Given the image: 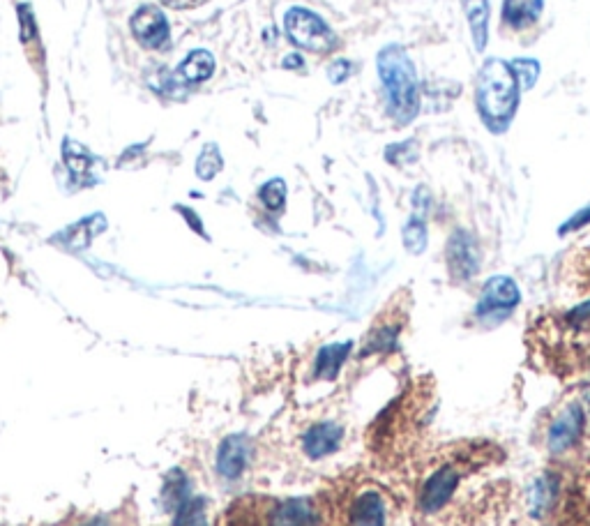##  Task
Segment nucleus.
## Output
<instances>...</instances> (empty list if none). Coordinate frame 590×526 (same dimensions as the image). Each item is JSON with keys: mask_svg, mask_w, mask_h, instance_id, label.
<instances>
[{"mask_svg": "<svg viewBox=\"0 0 590 526\" xmlns=\"http://www.w3.org/2000/svg\"><path fill=\"white\" fill-rule=\"evenodd\" d=\"M521 88L510 60L487 58L475 79V109L491 134H505L517 116Z\"/></svg>", "mask_w": 590, "mask_h": 526, "instance_id": "1", "label": "nucleus"}, {"mask_svg": "<svg viewBox=\"0 0 590 526\" xmlns=\"http://www.w3.org/2000/svg\"><path fill=\"white\" fill-rule=\"evenodd\" d=\"M376 72L381 79L388 114L399 127L413 123L422 107L418 67L402 44H385L376 54Z\"/></svg>", "mask_w": 590, "mask_h": 526, "instance_id": "2", "label": "nucleus"}, {"mask_svg": "<svg viewBox=\"0 0 590 526\" xmlns=\"http://www.w3.org/2000/svg\"><path fill=\"white\" fill-rule=\"evenodd\" d=\"M284 35L293 47L309 54H328L339 44L335 30L328 26L321 14H316L307 7L295 5L284 14Z\"/></svg>", "mask_w": 590, "mask_h": 526, "instance_id": "3", "label": "nucleus"}, {"mask_svg": "<svg viewBox=\"0 0 590 526\" xmlns=\"http://www.w3.org/2000/svg\"><path fill=\"white\" fill-rule=\"evenodd\" d=\"M519 303L521 291L517 282L508 275H494L491 280L484 282L478 305H475V317L487 323V326H498L517 310Z\"/></svg>", "mask_w": 590, "mask_h": 526, "instance_id": "4", "label": "nucleus"}, {"mask_svg": "<svg viewBox=\"0 0 590 526\" xmlns=\"http://www.w3.org/2000/svg\"><path fill=\"white\" fill-rule=\"evenodd\" d=\"M448 270L455 282H468L480 273V247L478 240L466 229H457L448 240Z\"/></svg>", "mask_w": 590, "mask_h": 526, "instance_id": "5", "label": "nucleus"}, {"mask_svg": "<svg viewBox=\"0 0 590 526\" xmlns=\"http://www.w3.org/2000/svg\"><path fill=\"white\" fill-rule=\"evenodd\" d=\"M132 33L143 47L148 49H162L169 42V19L164 17V12L155 5H141L139 10L132 14Z\"/></svg>", "mask_w": 590, "mask_h": 526, "instance_id": "6", "label": "nucleus"}, {"mask_svg": "<svg viewBox=\"0 0 590 526\" xmlns=\"http://www.w3.org/2000/svg\"><path fill=\"white\" fill-rule=\"evenodd\" d=\"M249 457H252V443L245 434H231L222 441L217 450V471L219 476L236 480L245 473Z\"/></svg>", "mask_w": 590, "mask_h": 526, "instance_id": "7", "label": "nucleus"}, {"mask_svg": "<svg viewBox=\"0 0 590 526\" xmlns=\"http://www.w3.org/2000/svg\"><path fill=\"white\" fill-rule=\"evenodd\" d=\"M581 430H584V409L579 404H570L549 427L547 446L551 453H565L567 448H572Z\"/></svg>", "mask_w": 590, "mask_h": 526, "instance_id": "8", "label": "nucleus"}, {"mask_svg": "<svg viewBox=\"0 0 590 526\" xmlns=\"http://www.w3.org/2000/svg\"><path fill=\"white\" fill-rule=\"evenodd\" d=\"M459 471L455 467H443L431 476L420 492V508L425 513H436L445 503L452 499V492L457 490Z\"/></svg>", "mask_w": 590, "mask_h": 526, "instance_id": "9", "label": "nucleus"}, {"mask_svg": "<svg viewBox=\"0 0 590 526\" xmlns=\"http://www.w3.org/2000/svg\"><path fill=\"white\" fill-rule=\"evenodd\" d=\"M342 439L344 430L337 423H319L309 427L305 439H302V448L312 460H321V457L337 453V448L342 446Z\"/></svg>", "mask_w": 590, "mask_h": 526, "instance_id": "10", "label": "nucleus"}, {"mask_svg": "<svg viewBox=\"0 0 590 526\" xmlns=\"http://www.w3.org/2000/svg\"><path fill=\"white\" fill-rule=\"evenodd\" d=\"M544 0H503V24L512 30H528L542 19Z\"/></svg>", "mask_w": 590, "mask_h": 526, "instance_id": "11", "label": "nucleus"}, {"mask_svg": "<svg viewBox=\"0 0 590 526\" xmlns=\"http://www.w3.org/2000/svg\"><path fill=\"white\" fill-rule=\"evenodd\" d=\"M266 526H316V513L302 499L284 501L270 510Z\"/></svg>", "mask_w": 590, "mask_h": 526, "instance_id": "12", "label": "nucleus"}, {"mask_svg": "<svg viewBox=\"0 0 590 526\" xmlns=\"http://www.w3.org/2000/svg\"><path fill=\"white\" fill-rule=\"evenodd\" d=\"M461 5H464L473 47L478 54H482L489 44V0H461Z\"/></svg>", "mask_w": 590, "mask_h": 526, "instance_id": "13", "label": "nucleus"}, {"mask_svg": "<svg viewBox=\"0 0 590 526\" xmlns=\"http://www.w3.org/2000/svg\"><path fill=\"white\" fill-rule=\"evenodd\" d=\"M353 349V342H335V344H325V347L316 353L314 360V377L323 379V381H332L337 379L339 370L349 358V353Z\"/></svg>", "mask_w": 590, "mask_h": 526, "instance_id": "14", "label": "nucleus"}, {"mask_svg": "<svg viewBox=\"0 0 590 526\" xmlns=\"http://www.w3.org/2000/svg\"><path fill=\"white\" fill-rule=\"evenodd\" d=\"M353 526H385V503L378 492L360 494L351 508Z\"/></svg>", "mask_w": 590, "mask_h": 526, "instance_id": "15", "label": "nucleus"}, {"mask_svg": "<svg viewBox=\"0 0 590 526\" xmlns=\"http://www.w3.org/2000/svg\"><path fill=\"white\" fill-rule=\"evenodd\" d=\"M215 74V58L206 49H196L178 65V77L187 84H203Z\"/></svg>", "mask_w": 590, "mask_h": 526, "instance_id": "16", "label": "nucleus"}, {"mask_svg": "<svg viewBox=\"0 0 590 526\" xmlns=\"http://www.w3.org/2000/svg\"><path fill=\"white\" fill-rule=\"evenodd\" d=\"M402 238H404V247L408 254H422L427 250V243H429V236H427V222L425 217L420 215H411L408 217V222L404 224L402 229Z\"/></svg>", "mask_w": 590, "mask_h": 526, "instance_id": "17", "label": "nucleus"}, {"mask_svg": "<svg viewBox=\"0 0 590 526\" xmlns=\"http://www.w3.org/2000/svg\"><path fill=\"white\" fill-rule=\"evenodd\" d=\"M187 476L183 471H171L164 485V506L166 510H178L189 499Z\"/></svg>", "mask_w": 590, "mask_h": 526, "instance_id": "18", "label": "nucleus"}, {"mask_svg": "<svg viewBox=\"0 0 590 526\" xmlns=\"http://www.w3.org/2000/svg\"><path fill=\"white\" fill-rule=\"evenodd\" d=\"M510 67L514 72V77H517V81H519L521 93H528V90H533V86L537 84V79H540V72H542L540 60H535L531 56L514 58V60H510Z\"/></svg>", "mask_w": 590, "mask_h": 526, "instance_id": "19", "label": "nucleus"}, {"mask_svg": "<svg viewBox=\"0 0 590 526\" xmlns=\"http://www.w3.org/2000/svg\"><path fill=\"white\" fill-rule=\"evenodd\" d=\"M173 526H208L206 501L199 497H189L183 506L176 510Z\"/></svg>", "mask_w": 590, "mask_h": 526, "instance_id": "20", "label": "nucleus"}, {"mask_svg": "<svg viewBox=\"0 0 590 526\" xmlns=\"http://www.w3.org/2000/svg\"><path fill=\"white\" fill-rule=\"evenodd\" d=\"M286 192L289 190H286L284 178H270L261 185L259 199H261V204L270 210V213H282L284 206H286Z\"/></svg>", "mask_w": 590, "mask_h": 526, "instance_id": "21", "label": "nucleus"}, {"mask_svg": "<svg viewBox=\"0 0 590 526\" xmlns=\"http://www.w3.org/2000/svg\"><path fill=\"white\" fill-rule=\"evenodd\" d=\"M224 167V157L219 153L217 144H206L196 160V176L201 180H213Z\"/></svg>", "mask_w": 590, "mask_h": 526, "instance_id": "22", "label": "nucleus"}, {"mask_svg": "<svg viewBox=\"0 0 590 526\" xmlns=\"http://www.w3.org/2000/svg\"><path fill=\"white\" fill-rule=\"evenodd\" d=\"M63 157H65L67 167H70L74 174H86V171L93 167V155H90L86 148L72 139H65Z\"/></svg>", "mask_w": 590, "mask_h": 526, "instance_id": "23", "label": "nucleus"}, {"mask_svg": "<svg viewBox=\"0 0 590 526\" xmlns=\"http://www.w3.org/2000/svg\"><path fill=\"white\" fill-rule=\"evenodd\" d=\"M397 337H399V328L395 326H381L376 328L367 340V349L365 353H376V351H392L397 347Z\"/></svg>", "mask_w": 590, "mask_h": 526, "instance_id": "24", "label": "nucleus"}, {"mask_svg": "<svg viewBox=\"0 0 590 526\" xmlns=\"http://www.w3.org/2000/svg\"><path fill=\"white\" fill-rule=\"evenodd\" d=\"M415 141H404V144H390L388 150H385V160L390 164H406V162H413L415 157H418V150H415Z\"/></svg>", "mask_w": 590, "mask_h": 526, "instance_id": "25", "label": "nucleus"}, {"mask_svg": "<svg viewBox=\"0 0 590 526\" xmlns=\"http://www.w3.org/2000/svg\"><path fill=\"white\" fill-rule=\"evenodd\" d=\"M17 14H19L21 42L28 44L30 40H35V37H37V21H35L33 7H30L28 3H21V5L17 7Z\"/></svg>", "mask_w": 590, "mask_h": 526, "instance_id": "26", "label": "nucleus"}, {"mask_svg": "<svg viewBox=\"0 0 590 526\" xmlns=\"http://www.w3.org/2000/svg\"><path fill=\"white\" fill-rule=\"evenodd\" d=\"M351 74H353V63L349 58H335L328 65V79H330V84H335V86L346 84V81L351 79Z\"/></svg>", "mask_w": 590, "mask_h": 526, "instance_id": "27", "label": "nucleus"}, {"mask_svg": "<svg viewBox=\"0 0 590 526\" xmlns=\"http://www.w3.org/2000/svg\"><path fill=\"white\" fill-rule=\"evenodd\" d=\"M554 494H556V480L551 476H544L535 487V508L537 510L549 508V503H551V499H554Z\"/></svg>", "mask_w": 590, "mask_h": 526, "instance_id": "28", "label": "nucleus"}, {"mask_svg": "<svg viewBox=\"0 0 590 526\" xmlns=\"http://www.w3.org/2000/svg\"><path fill=\"white\" fill-rule=\"evenodd\" d=\"M590 224V204L586 206V208H581V210H577V213H574L570 220H567L561 229H558V234L561 236H567V234H572V231H579V229H584V227H588Z\"/></svg>", "mask_w": 590, "mask_h": 526, "instance_id": "29", "label": "nucleus"}, {"mask_svg": "<svg viewBox=\"0 0 590 526\" xmlns=\"http://www.w3.org/2000/svg\"><path fill=\"white\" fill-rule=\"evenodd\" d=\"M565 321L574 328H581V326H586V323H590V300H586V303H581L577 307H572V310L565 314Z\"/></svg>", "mask_w": 590, "mask_h": 526, "instance_id": "30", "label": "nucleus"}, {"mask_svg": "<svg viewBox=\"0 0 590 526\" xmlns=\"http://www.w3.org/2000/svg\"><path fill=\"white\" fill-rule=\"evenodd\" d=\"M429 206H431V194H429L427 187L422 185V187H418V190L413 192V208H415L413 215L425 217L429 213Z\"/></svg>", "mask_w": 590, "mask_h": 526, "instance_id": "31", "label": "nucleus"}, {"mask_svg": "<svg viewBox=\"0 0 590 526\" xmlns=\"http://www.w3.org/2000/svg\"><path fill=\"white\" fill-rule=\"evenodd\" d=\"M282 67L289 72H300L305 70V56L298 54V51H293V54H286L282 60Z\"/></svg>", "mask_w": 590, "mask_h": 526, "instance_id": "32", "label": "nucleus"}, {"mask_svg": "<svg viewBox=\"0 0 590 526\" xmlns=\"http://www.w3.org/2000/svg\"><path fill=\"white\" fill-rule=\"evenodd\" d=\"M160 3L171 7V10H192V7H199L206 3V0H160Z\"/></svg>", "mask_w": 590, "mask_h": 526, "instance_id": "33", "label": "nucleus"}, {"mask_svg": "<svg viewBox=\"0 0 590 526\" xmlns=\"http://www.w3.org/2000/svg\"><path fill=\"white\" fill-rule=\"evenodd\" d=\"M180 210H183V215L187 217V222H189V224H192V227L196 229V234H203V227H201L199 217H196V215H194V213H192V210H189V208H180Z\"/></svg>", "mask_w": 590, "mask_h": 526, "instance_id": "34", "label": "nucleus"}, {"mask_svg": "<svg viewBox=\"0 0 590 526\" xmlns=\"http://www.w3.org/2000/svg\"><path fill=\"white\" fill-rule=\"evenodd\" d=\"M81 526H111V524L107 520H104V517H95V520H90V522L81 524Z\"/></svg>", "mask_w": 590, "mask_h": 526, "instance_id": "35", "label": "nucleus"}]
</instances>
